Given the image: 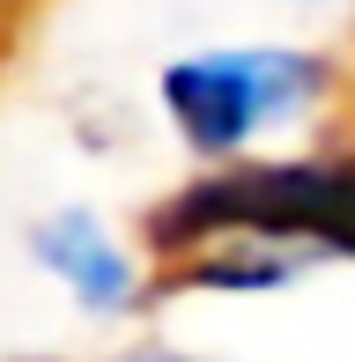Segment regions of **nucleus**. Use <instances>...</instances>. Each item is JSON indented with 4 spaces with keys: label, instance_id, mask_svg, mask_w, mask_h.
Listing matches in <instances>:
<instances>
[{
    "label": "nucleus",
    "instance_id": "1",
    "mask_svg": "<svg viewBox=\"0 0 355 362\" xmlns=\"http://www.w3.org/2000/svg\"><path fill=\"white\" fill-rule=\"evenodd\" d=\"M163 229L207 237V229H260V237H311L326 252H355V170L326 163H274V170L215 177L170 207Z\"/></svg>",
    "mask_w": 355,
    "mask_h": 362
},
{
    "label": "nucleus",
    "instance_id": "2",
    "mask_svg": "<svg viewBox=\"0 0 355 362\" xmlns=\"http://www.w3.org/2000/svg\"><path fill=\"white\" fill-rule=\"evenodd\" d=\"M311 89H318V67L296 52H222V59H185V67L163 74L170 119L207 156L245 148L260 126L289 119Z\"/></svg>",
    "mask_w": 355,
    "mask_h": 362
},
{
    "label": "nucleus",
    "instance_id": "3",
    "mask_svg": "<svg viewBox=\"0 0 355 362\" xmlns=\"http://www.w3.org/2000/svg\"><path fill=\"white\" fill-rule=\"evenodd\" d=\"M37 252H45V267L52 274H67V288L82 296L89 310H119L126 303V288H134V267H126V252L104 237L89 215H67V222H52L37 237Z\"/></svg>",
    "mask_w": 355,
    "mask_h": 362
}]
</instances>
